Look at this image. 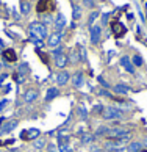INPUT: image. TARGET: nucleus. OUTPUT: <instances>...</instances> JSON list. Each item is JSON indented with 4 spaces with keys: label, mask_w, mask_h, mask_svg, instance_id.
Instances as JSON below:
<instances>
[{
    "label": "nucleus",
    "mask_w": 147,
    "mask_h": 152,
    "mask_svg": "<svg viewBox=\"0 0 147 152\" xmlns=\"http://www.w3.org/2000/svg\"><path fill=\"white\" fill-rule=\"evenodd\" d=\"M28 31H30V36H35L39 39H46L47 38V27L42 24V22H31L28 25Z\"/></svg>",
    "instance_id": "1"
},
{
    "label": "nucleus",
    "mask_w": 147,
    "mask_h": 152,
    "mask_svg": "<svg viewBox=\"0 0 147 152\" xmlns=\"http://www.w3.org/2000/svg\"><path fill=\"white\" fill-rule=\"evenodd\" d=\"M102 115H103V119L106 121H121L124 118V111L117 107H106Z\"/></svg>",
    "instance_id": "2"
},
{
    "label": "nucleus",
    "mask_w": 147,
    "mask_h": 152,
    "mask_svg": "<svg viewBox=\"0 0 147 152\" xmlns=\"http://www.w3.org/2000/svg\"><path fill=\"white\" fill-rule=\"evenodd\" d=\"M55 10V0H39L36 3V11L38 13H50V11Z\"/></svg>",
    "instance_id": "3"
},
{
    "label": "nucleus",
    "mask_w": 147,
    "mask_h": 152,
    "mask_svg": "<svg viewBox=\"0 0 147 152\" xmlns=\"http://www.w3.org/2000/svg\"><path fill=\"white\" fill-rule=\"evenodd\" d=\"M39 135H41V132L38 129H27V130L20 132V138L25 140V141H35L39 138Z\"/></svg>",
    "instance_id": "4"
},
{
    "label": "nucleus",
    "mask_w": 147,
    "mask_h": 152,
    "mask_svg": "<svg viewBox=\"0 0 147 152\" xmlns=\"http://www.w3.org/2000/svg\"><path fill=\"white\" fill-rule=\"evenodd\" d=\"M111 31H113V35H114V38H122L124 35H125V25L121 24L119 20H114V22H111Z\"/></svg>",
    "instance_id": "5"
},
{
    "label": "nucleus",
    "mask_w": 147,
    "mask_h": 152,
    "mask_svg": "<svg viewBox=\"0 0 147 152\" xmlns=\"http://www.w3.org/2000/svg\"><path fill=\"white\" fill-rule=\"evenodd\" d=\"M89 35H91V42L94 44H99L100 41V36H102V27L99 24H94L91 28H89Z\"/></svg>",
    "instance_id": "6"
},
{
    "label": "nucleus",
    "mask_w": 147,
    "mask_h": 152,
    "mask_svg": "<svg viewBox=\"0 0 147 152\" xmlns=\"http://www.w3.org/2000/svg\"><path fill=\"white\" fill-rule=\"evenodd\" d=\"M61 39H63V31H55L52 33V35L49 36V47H58L60 46V42H61Z\"/></svg>",
    "instance_id": "7"
},
{
    "label": "nucleus",
    "mask_w": 147,
    "mask_h": 152,
    "mask_svg": "<svg viewBox=\"0 0 147 152\" xmlns=\"http://www.w3.org/2000/svg\"><path fill=\"white\" fill-rule=\"evenodd\" d=\"M121 66L128 72V74H135V72H136V69H135V66L132 63V58L127 57V55H124V57L121 58Z\"/></svg>",
    "instance_id": "8"
},
{
    "label": "nucleus",
    "mask_w": 147,
    "mask_h": 152,
    "mask_svg": "<svg viewBox=\"0 0 147 152\" xmlns=\"http://www.w3.org/2000/svg\"><path fill=\"white\" fill-rule=\"evenodd\" d=\"M124 144L125 143H124L122 140H108V141L105 143V148L108 151H114L116 152L119 148H124Z\"/></svg>",
    "instance_id": "9"
},
{
    "label": "nucleus",
    "mask_w": 147,
    "mask_h": 152,
    "mask_svg": "<svg viewBox=\"0 0 147 152\" xmlns=\"http://www.w3.org/2000/svg\"><path fill=\"white\" fill-rule=\"evenodd\" d=\"M64 27H66V18L63 14H58L53 20V28H55V31H63Z\"/></svg>",
    "instance_id": "10"
},
{
    "label": "nucleus",
    "mask_w": 147,
    "mask_h": 152,
    "mask_svg": "<svg viewBox=\"0 0 147 152\" xmlns=\"http://www.w3.org/2000/svg\"><path fill=\"white\" fill-rule=\"evenodd\" d=\"M72 85L75 86V88H82L83 85H84V74L82 71H78V72H75L74 74V77H72Z\"/></svg>",
    "instance_id": "11"
},
{
    "label": "nucleus",
    "mask_w": 147,
    "mask_h": 152,
    "mask_svg": "<svg viewBox=\"0 0 147 152\" xmlns=\"http://www.w3.org/2000/svg\"><path fill=\"white\" fill-rule=\"evenodd\" d=\"M71 80V74L67 71H61L58 75H56V83H58L60 86H64L67 85V82Z\"/></svg>",
    "instance_id": "12"
},
{
    "label": "nucleus",
    "mask_w": 147,
    "mask_h": 152,
    "mask_svg": "<svg viewBox=\"0 0 147 152\" xmlns=\"http://www.w3.org/2000/svg\"><path fill=\"white\" fill-rule=\"evenodd\" d=\"M38 99V91L36 89H27L24 93V102L25 104H31Z\"/></svg>",
    "instance_id": "13"
},
{
    "label": "nucleus",
    "mask_w": 147,
    "mask_h": 152,
    "mask_svg": "<svg viewBox=\"0 0 147 152\" xmlns=\"http://www.w3.org/2000/svg\"><path fill=\"white\" fill-rule=\"evenodd\" d=\"M2 55H3L5 61H9V63H16L17 61V55H16V52L13 49H5Z\"/></svg>",
    "instance_id": "14"
},
{
    "label": "nucleus",
    "mask_w": 147,
    "mask_h": 152,
    "mask_svg": "<svg viewBox=\"0 0 147 152\" xmlns=\"http://www.w3.org/2000/svg\"><path fill=\"white\" fill-rule=\"evenodd\" d=\"M16 127H17V121H16V119H11V121L5 122V126L0 127V132H2V133H9V132H13Z\"/></svg>",
    "instance_id": "15"
},
{
    "label": "nucleus",
    "mask_w": 147,
    "mask_h": 152,
    "mask_svg": "<svg viewBox=\"0 0 147 152\" xmlns=\"http://www.w3.org/2000/svg\"><path fill=\"white\" fill-rule=\"evenodd\" d=\"M67 63H69V60H67V57L64 53L56 55V57H55V66L60 67V69H64V67L67 66Z\"/></svg>",
    "instance_id": "16"
},
{
    "label": "nucleus",
    "mask_w": 147,
    "mask_h": 152,
    "mask_svg": "<svg viewBox=\"0 0 147 152\" xmlns=\"http://www.w3.org/2000/svg\"><path fill=\"white\" fill-rule=\"evenodd\" d=\"M113 91L116 94H121V96H127L130 93V88L125 85V83H117V85L113 86Z\"/></svg>",
    "instance_id": "17"
},
{
    "label": "nucleus",
    "mask_w": 147,
    "mask_h": 152,
    "mask_svg": "<svg viewBox=\"0 0 147 152\" xmlns=\"http://www.w3.org/2000/svg\"><path fill=\"white\" fill-rule=\"evenodd\" d=\"M58 96H60V89L52 86V88H49L47 93H46V100H53V99L58 97Z\"/></svg>",
    "instance_id": "18"
},
{
    "label": "nucleus",
    "mask_w": 147,
    "mask_h": 152,
    "mask_svg": "<svg viewBox=\"0 0 147 152\" xmlns=\"http://www.w3.org/2000/svg\"><path fill=\"white\" fill-rule=\"evenodd\" d=\"M67 60H69V63H72V64L74 63H80V55H78V50L77 49H71Z\"/></svg>",
    "instance_id": "19"
},
{
    "label": "nucleus",
    "mask_w": 147,
    "mask_h": 152,
    "mask_svg": "<svg viewBox=\"0 0 147 152\" xmlns=\"http://www.w3.org/2000/svg\"><path fill=\"white\" fill-rule=\"evenodd\" d=\"M127 149H128V152H141V151H143V143H139V141H132Z\"/></svg>",
    "instance_id": "20"
},
{
    "label": "nucleus",
    "mask_w": 147,
    "mask_h": 152,
    "mask_svg": "<svg viewBox=\"0 0 147 152\" xmlns=\"http://www.w3.org/2000/svg\"><path fill=\"white\" fill-rule=\"evenodd\" d=\"M82 18V7H78V5L74 3L72 5V19L74 20H78Z\"/></svg>",
    "instance_id": "21"
},
{
    "label": "nucleus",
    "mask_w": 147,
    "mask_h": 152,
    "mask_svg": "<svg viewBox=\"0 0 147 152\" xmlns=\"http://www.w3.org/2000/svg\"><path fill=\"white\" fill-rule=\"evenodd\" d=\"M108 130H110V127H106V126H102V127H99L97 130H95L94 137H95V138H97V137H106V135H108Z\"/></svg>",
    "instance_id": "22"
},
{
    "label": "nucleus",
    "mask_w": 147,
    "mask_h": 152,
    "mask_svg": "<svg viewBox=\"0 0 147 152\" xmlns=\"http://www.w3.org/2000/svg\"><path fill=\"white\" fill-rule=\"evenodd\" d=\"M30 10H31V5L28 0H22L20 2V11H22V14H28L30 13Z\"/></svg>",
    "instance_id": "23"
},
{
    "label": "nucleus",
    "mask_w": 147,
    "mask_h": 152,
    "mask_svg": "<svg viewBox=\"0 0 147 152\" xmlns=\"http://www.w3.org/2000/svg\"><path fill=\"white\" fill-rule=\"evenodd\" d=\"M44 146H46V140L41 138V137H39L38 140H35V141H33V149H36V151H39V149H44Z\"/></svg>",
    "instance_id": "24"
},
{
    "label": "nucleus",
    "mask_w": 147,
    "mask_h": 152,
    "mask_svg": "<svg viewBox=\"0 0 147 152\" xmlns=\"http://www.w3.org/2000/svg\"><path fill=\"white\" fill-rule=\"evenodd\" d=\"M99 16H100L99 11H92V13L89 14V18H88V27H89V28H91V27L94 25L95 19H99Z\"/></svg>",
    "instance_id": "25"
},
{
    "label": "nucleus",
    "mask_w": 147,
    "mask_h": 152,
    "mask_svg": "<svg viewBox=\"0 0 147 152\" xmlns=\"http://www.w3.org/2000/svg\"><path fill=\"white\" fill-rule=\"evenodd\" d=\"M132 63H133L135 67H141L144 64V60H143L141 55H133V57H132Z\"/></svg>",
    "instance_id": "26"
},
{
    "label": "nucleus",
    "mask_w": 147,
    "mask_h": 152,
    "mask_svg": "<svg viewBox=\"0 0 147 152\" xmlns=\"http://www.w3.org/2000/svg\"><path fill=\"white\" fill-rule=\"evenodd\" d=\"M78 55H80V63H86V49L83 46H78Z\"/></svg>",
    "instance_id": "27"
},
{
    "label": "nucleus",
    "mask_w": 147,
    "mask_h": 152,
    "mask_svg": "<svg viewBox=\"0 0 147 152\" xmlns=\"http://www.w3.org/2000/svg\"><path fill=\"white\" fill-rule=\"evenodd\" d=\"M94 135H84V137L82 138V144H89V143H92L94 141Z\"/></svg>",
    "instance_id": "28"
},
{
    "label": "nucleus",
    "mask_w": 147,
    "mask_h": 152,
    "mask_svg": "<svg viewBox=\"0 0 147 152\" xmlns=\"http://www.w3.org/2000/svg\"><path fill=\"white\" fill-rule=\"evenodd\" d=\"M30 41H31L33 44H35L36 47H39V49H41V47H44V42H42V39H39V38L31 36V38H30Z\"/></svg>",
    "instance_id": "29"
},
{
    "label": "nucleus",
    "mask_w": 147,
    "mask_h": 152,
    "mask_svg": "<svg viewBox=\"0 0 147 152\" xmlns=\"http://www.w3.org/2000/svg\"><path fill=\"white\" fill-rule=\"evenodd\" d=\"M78 115H80L82 119H84V118H88V110L84 108V105H80V108H78Z\"/></svg>",
    "instance_id": "30"
},
{
    "label": "nucleus",
    "mask_w": 147,
    "mask_h": 152,
    "mask_svg": "<svg viewBox=\"0 0 147 152\" xmlns=\"http://www.w3.org/2000/svg\"><path fill=\"white\" fill-rule=\"evenodd\" d=\"M97 80H99V83H100V85H102V86H103L105 89H106V88H111V86H110V83H108V82H106V80H105V78H103V77H102V75H99V77H97Z\"/></svg>",
    "instance_id": "31"
},
{
    "label": "nucleus",
    "mask_w": 147,
    "mask_h": 152,
    "mask_svg": "<svg viewBox=\"0 0 147 152\" xmlns=\"http://www.w3.org/2000/svg\"><path fill=\"white\" fill-rule=\"evenodd\" d=\"M97 94H99V96H105V97H110V99H116L114 96H111V93H108L106 89H99Z\"/></svg>",
    "instance_id": "32"
},
{
    "label": "nucleus",
    "mask_w": 147,
    "mask_h": 152,
    "mask_svg": "<svg viewBox=\"0 0 147 152\" xmlns=\"http://www.w3.org/2000/svg\"><path fill=\"white\" fill-rule=\"evenodd\" d=\"M14 78H16V82L17 83H24V74H20V72H14Z\"/></svg>",
    "instance_id": "33"
},
{
    "label": "nucleus",
    "mask_w": 147,
    "mask_h": 152,
    "mask_svg": "<svg viewBox=\"0 0 147 152\" xmlns=\"http://www.w3.org/2000/svg\"><path fill=\"white\" fill-rule=\"evenodd\" d=\"M83 5H84V7H86V8H94V0H83Z\"/></svg>",
    "instance_id": "34"
},
{
    "label": "nucleus",
    "mask_w": 147,
    "mask_h": 152,
    "mask_svg": "<svg viewBox=\"0 0 147 152\" xmlns=\"http://www.w3.org/2000/svg\"><path fill=\"white\" fill-rule=\"evenodd\" d=\"M60 152H72V149L69 148V144H61L60 146Z\"/></svg>",
    "instance_id": "35"
},
{
    "label": "nucleus",
    "mask_w": 147,
    "mask_h": 152,
    "mask_svg": "<svg viewBox=\"0 0 147 152\" xmlns=\"http://www.w3.org/2000/svg\"><path fill=\"white\" fill-rule=\"evenodd\" d=\"M110 13H106V14H103V16H102V25H106V24H108V19H110Z\"/></svg>",
    "instance_id": "36"
},
{
    "label": "nucleus",
    "mask_w": 147,
    "mask_h": 152,
    "mask_svg": "<svg viewBox=\"0 0 147 152\" xmlns=\"http://www.w3.org/2000/svg\"><path fill=\"white\" fill-rule=\"evenodd\" d=\"M8 104H9V99H2V100H0V111H2Z\"/></svg>",
    "instance_id": "37"
},
{
    "label": "nucleus",
    "mask_w": 147,
    "mask_h": 152,
    "mask_svg": "<svg viewBox=\"0 0 147 152\" xmlns=\"http://www.w3.org/2000/svg\"><path fill=\"white\" fill-rule=\"evenodd\" d=\"M42 24H44V25H46V24H53V19L50 18V16H46V18H44V22H42Z\"/></svg>",
    "instance_id": "38"
},
{
    "label": "nucleus",
    "mask_w": 147,
    "mask_h": 152,
    "mask_svg": "<svg viewBox=\"0 0 147 152\" xmlns=\"http://www.w3.org/2000/svg\"><path fill=\"white\" fill-rule=\"evenodd\" d=\"M63 53V47H56L55 50H53V57H56V55H61Z\"/></svg>",
    "instance_id": "39"
},
{
    "label": "nucleus",
    "mask_w": 147,
    "mask_h": 152,
    "mask_svg": "<svg viewBox=\"0 0 147 152\" xmlns=\"http://www.w3.org/2000/svg\"><path fill=\"white\" fill-rule=\"evenodd\" d=\"M7 77H8V74H0V86H3V82L7 80Z\"/></svg>",
    "instance_id": "40"
},
{
    "label": "nucleus",
    "mask_w": 147,
    "mask_h": 152,
    "mask_svg": "<svg viewBox=\"0 0 147 152\" xmlns=\"http://www.w3.org/2000/svg\"><path fill=\"white\" fill-rule=\"evenodd\" d=\"M94 110H95V113H103L102 110H105V108L102 105H97V107H94Z\"/></svg>",
    "instance_id": "41"
},
{
    "label": "nucleus",
    "mask_w": 147,
    "mask_h": 152,
    "mask_svg": "<svg viewBox=\"0 0 147 152\" xmlns=\"http://www.w3.org/2000/svg\"><path fill=\"white\" fill-rule=\"evenodd\" d=\"M114 53H116L114 50H110V52H108V60H111L113 57H114Z\"/></svg>",
    "instance_id": "42"
},
{
    "label": "nucleus",
    "mask_w": 147,
    "mask_h": 152,
    "mask_svg": "<svg viewBox=\"0 0 147 152\" xmlns=\"http://www.w3.org/2000/svg\"><path fill=\"white\" fill-rule=\"evenodd\" d=\"M116 152H128V149H127V148H119Z\"/></svg>",
    "instance_id": "43"
},
{
    "label": "nucleus",
    "mask_w": 147,
    "mask_h": 152,
    "mask_svg": "<svg viewBox=\"0 0 147 152\" xmlns=\"http://www.w3.org/2000/svg\"><path fill=\"white\" fill-rule=\"evenodd\" d=\"M49 152H56V151H55V146H53V144H50V146H49Z\"/></svg>",
    "instance_id": "44"
},
{
    "label": "nucleus",
    "mask_w": 147,
    "mask_h": 152,
    "mask_svg": "<svg viewBox=\"0 0 147 152\" xmlns=\"http://www.w3.org/2000/svg\"><path fill=\"white\" fill-rule=\"evenodd\" d=\"M143 146H146V148H147V137L143 140Z\"/></svg>",
    "instance_id": "45"
},
{
    "label": "nucleus",
    "mask_w": 147,
    "mask_h": 152,
    "mask_svg": "<svg viewBox=\"0 0 147 152\" xmlns=\"http://www.w3.org/2000/svg\"><path fill=\"white\" fill-rule=\"evenodd\" d=\"M2 49H3V41L0 39V50H2Z\"/></svg>",
    "instance_id": "46"
},
{
    "label": "nucleus",
    "mask_w": 147,
    "mask_h": 152,
    "mask_svg": "<svg viewBox=\"0 0 147 152\" xmlns=\"http://www.w3.org/2000/svg\"><path fill=\"white\" fill-rule=\"evenodd\" d=\"M0 72H2V63H0Z\"/></svg>",
    "instance_id": "47"
},
{
    "label": "nucleus",
    "mask_w": 147,
    "mask_h": 152,
    "mask_svg": "<svg viewBox=\"0 0 147 152\" xmlns=\"http://www.w3.org/2000/svg\"><path fill=\"white\" fill-rule=\"evenodd\" d=\"M35 152H39V151H35Z\"/></svg>",
    "instance_id": "48"
}]
</instances>
